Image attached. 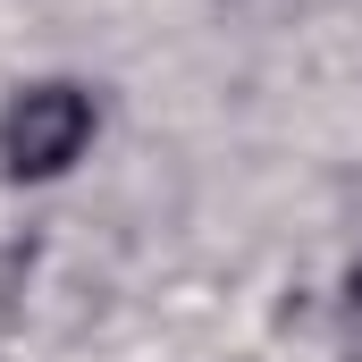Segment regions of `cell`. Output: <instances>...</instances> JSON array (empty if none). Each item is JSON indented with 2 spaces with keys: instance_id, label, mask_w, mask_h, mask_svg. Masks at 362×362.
I'll return each mask as SVG.
<instances>
[{
  "instance_id": "obj_2",
  "label": "cell",
  "mask_w": 362,
  "mask_h": 362,
  "mask_svg": "<svg viewBox=\"0 0 362 362\" xmlns=\"http://www.w3.org/2000/svg\"><path fill=\"white\" fill-rule=\"evenodd\" d=\"M346 329H354V354H362V270L346 278Z\"/></svg>"
},
{
  "instance_id": "obj_1",
  "label": "cell",
  "mask_w": 362,
  "mask_h": 362,
  "mask_svg": "<svg viewBox=\"0 0 362 362\" xmlns=\"http://www.w3.org/2000/svg\"><path fill=\"white\" fill-rule=\"evenodd\" d=\"M93 127H101V110H93L85 85H68V76L17 85V101L0 110V169L25 177V185H42V177H59V169L85 160Z\"/></svg>"
}]
</instances>
